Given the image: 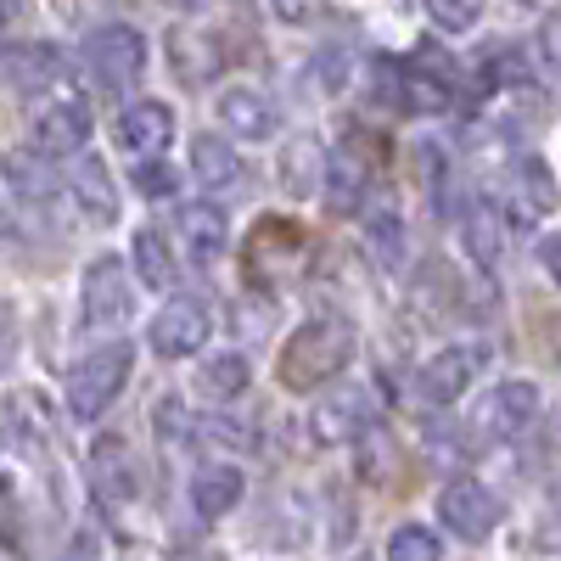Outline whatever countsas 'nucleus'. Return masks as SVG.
Here are the masks:
<instances>
[{
	"label": "nucleus",
	"instance_id": "nucleus-1",
	"mask_svg": "<svg viewBox=\"0 0 561 561\" xmlns=\"http://www.w3.org/2000/svg\"><path fill=\"white\" fill-rule=\"evenodd\" d=\"M354 359V325L337 320V314H314L304 320L298 332L280 343V388H293V393H314L325 388L332 377H343V365Z\"/></svg>",
	"mask_w": 561,
	"mask_h": 561
},
{
	"label": "nucleus",
	"instance_id": "nucleus-2",
	"mask_svg": "<svg viewBox=\"0 0 561 561\" xmlns=\"http://www.w3.org/2000/svg\"><path fill=\"white\" fill-rule=\"evenodd\" d=\"M534 415H539V388L528 377H505L489 393H478L472 410H466V444H472V449L511 444Z\"/></svg>",
	"mask_w": 561,
	"mask_h": 561
},
{
	"label": "nucleus",
	"instance_id": "nucleus-3",
	"mask_svg": "<svg viewBox=\"0 0 561 561\" xmlns=\"http://www.w3.org/2000/svg\"><path fill=\"white\" fill-rule=\"evenodd\" d=\"M129 370H135V343H102V348H90L73 370H68V410L79 421H96L113 410V399L124 393L129 382Z\"/></svg>",
	"mask_w": 561,
	"mask_h": 561
},
{
	"label": "nucleus",
	"instance_id": "nucleus-4",
	"mask_svg": "<svg viewBox=\"0 0 561 561\" xmlns=\"http://www.w3.org/2000/svg\"><path fill=\"white\" fill-rule=\"evenodd\" d=\"M84 73L90 84L102 90V96H118V90H129L140 79V68H147V34L129 28V23H102L84 34Z\"/></svg>",
	"mask_w": 561,
	"mask_h": 561
},
{
	"label": "nucleus",
	"instance_id": "nucleus-5",
	"mask_svg": "<svg viewBox=\"0 0 561 561\" xmlns=\"http://www.w3.org/2000/svg\"><path fill=\"white\" fill-rule=\"evenodd\" d=\"M84 140H90V107H84V96H73L68 84H51V96L28 113V147L39 158H79Z\"/></svg>",
	"mask_w": 561,
	"mask_h": 561
},
{
	"label": "nucleus",
	"instance_id": "nucleus-6",
	"mask_svg": "<svg viewBox=\"0 0 561 561\" xmlns=\"http://www.w3.org/2000/svg\"><path fill=\"white\" fill-rule=\"evenodd\" d=\"M79 304H84V325H90V332L129 325V314H135V280H129V270H124L118 253H96V259L84 264Z\"/></svg>",
	"mask_w": 561,
	"mask_h": 561
},
{
	"label": "nucleus",
	"instance_id": "nucleus-7",
	"mask_svg": "<svg viewBox=\"0 0 561 561\" xmlns=\"http://www.w3.org/2000/svg\"><path fill=\"white\" fill-rule=\"evenodd\" d=\"M370 421H377V399H370V388L365 382H343V388L314 399L309 433H314V444H354V438L370 433Z\"/></svg>",
	"mask_w": 561,
	"mask_h": 561
},
{
	"label": "nucleus",
	"instance_id": "nucleus-8",
	"mask_svg": "<svg viewBox=\"0 0 561 561\" xmlns=\"http://www.w3.org/2000/svg\"><path fill=\"white\" fill-rule=\"evenodd\" d=\"M561 203V185L556 169L545 158H511L505 163V219L517 230H534L545 214H556Z\"/></svg>",
	"mask_w": 561,
	"mask_h": 561
},
{
	"label": "nucleus",
	"instance_id": "nucleus-9",
	"mask_svg": "<svg viewBox=\"0 0 561 561\" xmlns=\"http://www.w3.org/2000/svg\"><path fill=\"white\" fill-rule=\"evenodd\" d=\"M208 332H214V314L203 298H169L147 325V348L158 359H185L208 343Z\"/></svg>",
	"mask_w": 561,
	"mask_h": 561
},
{
	"label": "nucleus",
	"instance_id": "nucleus-10",
	"mask_svg": "<svg viewBox=\"0 0 561 561\" xmlns=\"http://www.w3.org/2000/svg\"><path fill=\"white\" fill-rule=\"evenodd\" d=\"M438 523L460 539V545H483L500 523V500L478 483V478H455L438 494Z\"/></svg>",
	"mask_w": 561,
	"mask_h": 561
},
{
	"label": "nucleus",
	"instance_id": "nucleus-11",
	"mask_svg": "<svg viewBox=\"0 0 561 561\" xmlns=\"http://www.w3.org/2000/svg\"><path fill=\"white\" fill-rule=\"evenodd\" d=\"M483 365H489V348L483 343H449V348H438L427 365H421L415 388H421V399H427V404H455L460 393H472Z\"/></svg>",
	"mask_w": 561,
	"mask_h": 561
},
{
	"label": "nucleus",
	"instance_id": "nucleus-12",
	"mask_svg": "<svg viewBox=\"0 0 561 561\" xmlns=\"http://www.w3.org/2000/svg\"><path fill=\"white\" fill-rule=\"evenodd\" d=\"M113 135H118V147H124L135 163L163 158V152L174 147V107H169V102H152V96H140V102H129V107L118 113Z\"/></svg>",
	"mask_w": 561,
	"mask_h": 561
},
{
	"label": "nucleus",
	"instance_id": "nucleus-13",
	"mask_svg": "<svg viewBox=\"0 0 561 561\" xmlns=\"http://www.w3.org/2000/svg\"><path fill=\"white\" fill-rule=\"evenodd\" d=\"M90 478H96L102 505H113V511H124L140 494V466H135V449L124 433L96 438V449H90Z\"/></svg>",
	"mask_w": 561,
	"mask_h": 561
},
{
	"label": "nucleus",
	"instance_id": "nucleus-14",
	"mask_svg": "<svg viewBox=\"0 0 561 561\" xmlns=\"http://www.w3.org/2000/svg\"><path fill=\"white\" fill-rule=\"evenodd\" d=\"M174 230H180L185 264H197V270L219 264L225 248H230V225H225V214H219L214 203H185V208L174 214Z\"/></svg>",
	"mask_w": 561,
	"mask_h": 561
},
{
	"label": "nucleus",
	"instance_id": "nucleus-15",
	"mask_svg": "<svg viewBox=\"0 0 561 561\" xmlns=\"http://www.w3.org/2000/svg\"><path fill=\"white\" fill-rule=\"evenodd\" d=\"M275 185H280L293 203L320 197V185H325V147H320L314 135H298V140H287V147H280V158H275Z\"/></svg>",
	"mask_w": 561,
	"mask_h": 561
},
{
	"label": "nucleus",
	"instance_id": "nucleus-16",
	"mask_svg": "<svg viewBox=\"0 0 561 561\" xmlns=\"http://www.w3.org/2000/svg\"><path fill=\"white\" fill-rule=\"evenodd\" d=\"M0 73L34 96V90L62 84V51H57V45H45V39H12L7 51H0Z\"/></svg>",
	"mask_w": 561,
	"mask_h": 561
},
{
	"label": "nucleus",
	"instance_id": "nucleus-17",
	"mask_svg": "<svg viewBox=\"0 0 561 561\" xmlns=\"http://www.w3.org/2000/svg\"><path fill=\"white\" fill-rule=\"evenodd\" d=\"M242 494H248L242 466H230V460H208V466H197V478H192V511H197L203 523L230 517V511L242 505Z\"/></svg>",
	"mask_w": 561,
	"mask_h": 561
},
{
	"label": "nucleus",
	"instance_id": "nucleus-18",
	"mask_svg": "<svg viewBox=\"0 0 561 561\" xmlns=\"http://www.w3.org/2000/svg\"><path fill=\"white\" fill-rule=\"evenodd\" d=\"M370 192V163L359 158V140H348V147L337 152H325V185H320V197L332 203L337 214H359Z\"/></svg>",
	"mask_w": 561,
	"mask_h": 561
},
{
	"label": "nucleus",
	"instance_id": "nucleus-19",
	"mask_svg": "<svg viewBox=\"0 0 561 561\" xmlns=\"http://www.w3.org/2000/svg\"><path fill=\"white\" fill-rule=\"evenodd\" d=\"M68 197L79 203L84 219H96V225H113V219H118V185H113V174H107L102 158H73V169H68Z\"/></svg>",
	"mask_w": 561,
	"mask_h": 561
},
{
	"label": "nucleus",
	"instance_id": "nucleus-20",
	"mask_svg": "<svg viewBox=\"0 0 561 561\" xmlns=\"http://www.w3.org/2000/svg\"><path fill=\"white\" fill-rule=\"evenodd\" d=\"M214 113H219V124L237 135V140H270V129H275V107L259 96L253 84H230V90H219Z\"/></svg>",
	"mask_w": 561,
	"mask_h": 561
},
{
	"label": "nucleus",
	"instance_id": "nucleus-21",
	"mask_svg": "<svg viewBox=\"0 0 561 561\" xmlns=\"http://www.w3.org/2000/svg\"><path fill=\"white\" fill-rule=\"evenodd\" d=\"M248 382H253V365H248V354H237V348H219V354H208V359L197 365V399H208V404L242 399Z\"/></svg>",
	"mask_w": 561,
	"mask_h": 561
},
{
	"label": "nucleus",
	"instance_id": "nucleus-22",
	"mask_svg": "<svg viewBox=\"0 0 561 561\" xmlns=\"http://www.w3.org/2000/svg\"><path fill=\"white\" fill-rule=\"evenodd\" d=\"M129 264L140 275V287H152V293H169L174 275H180V259H174L169 237H163V230H152V225H140L135 237H129Z\"/></svg>",
	"mask_w": 561,
	"mask_h": 561
},
{
	"label": "nucleus",
	"instance_id": "nucleus-23",
	"mask_svg": "<svg viewBox=\"0 0 561 561\" xmlns=\"http://www.w3.org/2000/svg\"><path fill=\"white\" fill-rule=\"evenodd\" d=\"M192 174L208 185V192H237L242 185V158L230 152L225 135H197L192 140Z\"/></svg>",
	"mask_w": 561,
	"mask_h": 561
},
{
	"label": "nucleus",
	"instance_id": "nucleus-24",
	"mask_svg": "<svg viewBox=\"0 0 561 561\" xmlns=\"http://www.w3.org/2000/svg\"><path fill=\"white\" fill-rule=\"evenodd\" d=\"M460 242H466V253H472L478 270H494L500 253H505V225H500V214H494L489 203H472V208H466V219H460Z\"/></svg>",
	"mask_w": 561,
	"mask_h": 561
},
{
	"label": "nucleus",
	"instance_id": "nucleus-25",
	"mask_svg": "<svg viewBox=\"0 0 561 561\" xmlns=\"http://www.w3.org/2000/svg\"><path fill=\"white\" fill-rule=\"evenodd\" d=\"M28 197H34L28 169H23V163H12V158H0V242H7L12 230L23 225V214H28Z\"/></svg>",
	"mask_w": 561,
	"mask_h": 561
},
{
	"label": "nucleus",
	"instance_id": "nucleus-26",
	"mask_svg": "<svg viewBox=\"0 0 561 561\" xmlns=\"http://www.w3.org/2000/svg\"><path fill=\"white\" fill-rule=\"evenodd\" d=\"M365 237H370V248H377L382 270H393V264L404 259V225H399L393 203H377V208L365 214Z\"/></svg>",
	"mask_w": 561,
	"mask_h": 561
},
{
	"label": "nucleus",
	"instance_id": "nucleus-27",
	"mask_svg": "<svg viewBox=\"0 0 561 561\" xmlns=\"http://www.w3.org/2000/svg\"><path fill=\"white\" fill-rule=\"evenodd\" d=\"M388 561H444V539L427 523H399L388 539Z\"/></svg>",
	"mask_w": 561,
	"mask_h": 561
},
{
	"label": "nucleus",
	"instance_id": "nucleus-28",
	"mask_svg": "<svg viewBox=\"0 0 561 561\" xmlns=\"http://www.w3.org/2000/svg\"><path fill=\"white\" fill-rule=\"evenodd\" d=\"M169 57H174V68L192 79V84L214 73V45H208V34H192V28L169 34Z\"/></svg>",
	"mask_w": 561,
	"mask_h": 561
},
{
	"label": "nucleus",
	"instance_id": "nucleus-29",
	"mask_svg": "<svg viewBox=\"0 0 561 561\" xmlns=\"http://www.w3.org/2000/svg\"><path fill=\"white\" fill-rule=\"evenodd\" d=\"M34 438H39V427H34L28 404L18 393H7L0 399V444H7L12 455H34Z\"/></svg>",
	"mask_w": 561,
	"mask_h": 561
},
{
	"label": "nucleus",
	"instance_id": "nucleus-30",
	"mask_svg": "<svg viewBox=\"0 0 561 561\" xmlns=\"http://www.w3.org/2000/svg\"><path fill=\"white\" fill-rule=\"evenodd\" d=\"M399 102H404L410 113H444L455 96H449V90H444L433 73H415V68H404V73H399Z\"/></svg>",
	"mask_w": 561,
	"mask_h": 561
},
{
	"label": "nucleus",
	"instance_id": "nucleus-31",
	"mask_svg": "<svg viewBox=\"0 0 561 561\" xmlns=\"http://www.w3.org/2000/svg\"><path fill=\"white\" fill-rule=\"evenodd\" d=\"M427 18L444 34H472L483 23V0H427Z\"/></svg>",
	"mask_w": 561,
	"mask_h": 561
},
{
	"label": "nucleus",
	"instance_id": "nucleus-32",
	"mask_svg": "<svg viewBox=\"0 0 561 561\" xmlns=\"http://www.w3.org/2000/svg\"><path fill=\"white\" fill-rule=\"evenodd\" d=\"M483 73H489V84H500V90H511V84H528V79H534L528 57H523V51H511V45H505V51H494V57L483 62Z\"/></svg>",
	"mask_w": 561,
	"mask_h": 561
},
{
	"label": "nucleus",
	"instance_id": "nucleus-33",
	"mask_svg": "<svg viewBox=\"0 0 561 561\" xmlns=\"http://www.w3.org/2000/svg\"><path fill=\"white\" fill-rule=\"evenodd\" d=\"M314 90H320V96H337V90L348 84V57L343 51H325V57H314Z\"/></svg>",
	"mask_w": 561,
	"mask_h": 561
},
{
	"label": "nucleus",
	"instance_id": "nucleus-34",
	"mask_svg": "<svg viewBox=\"0 0 561 561\" xmlns=\"http://www.w3.org/2000/svg\"><path fill=\"white\" fill-rule=\"evenodd\" d=\"M135 185H140L147 197H169V192H174V169H169L163 158H147V163L135 169Z\"/></svg>",
	"mask_w": 561,
	"mask_h": 561
},
{
	"label": "nucleus",
	"instance_id": "nucleus-35",
	"mask_svg": "<svg viewBox=\"0 0 561 561\" xmlns=\"http://www.w3.org/2000/svg\"><path fill=\"white\" fill-rule=\"evenodd\" d=\"M534 253H539V270H545V275L556 280V287H561V230H545Z\"/></svg>",
	"mask_w": 561,
	"mask_h": 561
},
{
	"label": "nucleus",
	"instance_id": "nucleus-36",
	"mask_svg": "<svg viewBox=\"0 0 561 561\" xmlns=\"http://www.w3.org/2000/svg\"><path fill=\"white\" fill-rule=\"evenodd\" d=\"M270 12H275L280 23H309V12H314V0H270Z\"/></svg>",
	"mask_w": 561,
	"mask_h": 561
},
{
	"label": "nucleus",
	"instance_id": "nucleus-37",
	"mask_svg": "<svg viewBox=\"0 0 561 561\" xmlns=\"http://www.w3.org/2000/svg\"><path fill=\"white\" fill-rule=\"evenodd\" d=\"M23 7H28V0H0V28H12L23 18Z\"/></svg>",
	"mask_w": 561,
	"mask_h": 561
},
{
	"label": "nucleus",
	"instance_id": "nucleus-38",
	"mask_svg": "<svg viewBox=\"0 0 561 561\" xmlns=\"http://www.w3.org/2000/svg\"><path fill=\"white\" fill-rule=\"evenodd\" d=\"M163 7H169V12H185V18H192V12H208L214 0H163Z\"/></svg>",
	"mask_w": 561,
	"mask_h": 561
},
{
	"label": "nucleus",
	"instance_id": "nucleus-39",
	"mask_svg": "<svg viewBox=\"0 0 561 561\" xmlns=\"http://www.w3.org/2000/svg\"><path fill=\"white\" fill-rule=\"evenodd\" d=\"M7 348H12V314L0 309V354H7Z\"/></svg>",
	"mask_w": 561,
	"mask_h": 561
}]
</instances>
